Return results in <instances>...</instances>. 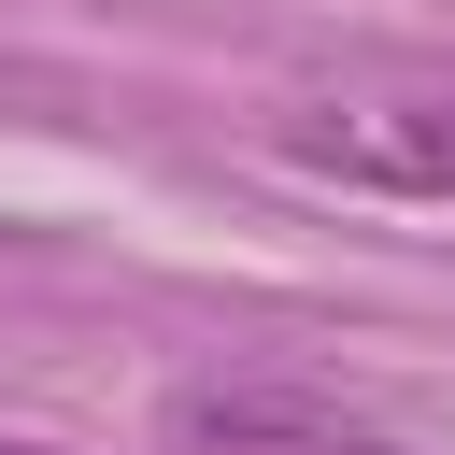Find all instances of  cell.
<instances>
[{
    "instance_id": "obj_3",
    "label": "cell",
    "mask_w": 455,
    "mask_h": 455,
    "mask_svg": "<svg viewBox=\"0 0 455 455\" xmlns=\"http://www.w3.org/2000/svg\"><path fill=\"white\" fill-rule=\"evenodd\" d=\"M0 455H57V441H0Z\"/></svg>"
},
{
    "instance_id": "obj_2",
    "label": "cell",
    "mask_w": 455,
    "mask_h": 455,
    "mask_svg": "<svg viewBox=\"0 0 455 455\" xmlns=\"http://www.w3.org/2000/svg\"><path fill=\"white\" fill-rule=\"evenodd\" d=\"M156 427H171V455H412L384 412H355L299 370H199V384H171Z\"/></svg>"
},
{
    "instance_id": "obj_1",
    "label": "cell",
    "mask_w": 455,
    "mask_h": 455,
    "mask_svg": "<svg viewBox=\"0 0 455 455\" xmlns=\"http://www.w3.org/2000/svg\"><path fill=\"white\" fill-rule=\"evenodd\" d=\"M284 156L327 185L455 213V85H313V100H284Z\"/></svg>"
}]
</instances>
